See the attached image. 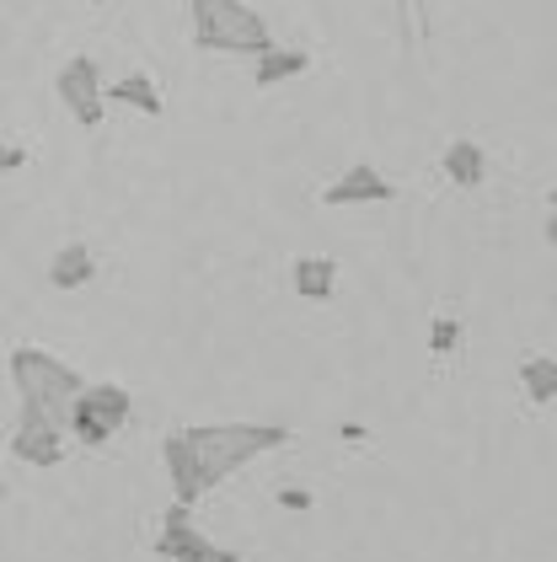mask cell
Here are the masks:
<instances>
[{
  "mask_svg": "<svg viewBox=\"0 0 557 562\" xmlns=\"http://www.w3.org/2000/svg\"><path fill=\"white\" fill-rule=\"evenodd\" d=\"M182 434H188V445H193L204 493L220 487L231 472H242L247 461L290 445V429H285V424H193V429H182Z\"/></svg>",
  "mask_w": 557,
  "mask_h": 562,
  "instance_id": "cell-1",
  "label": "cell"
},
{
  "mask_svg": "<svg viewBox=\"0 0 557 562\" xmlns=\"http://www.w3.org/2000/svg\"><path fill=\"white\" fill-rule=\"evenodd\" d=\"M11 386H16V402L27 413H43V418H54L59 429L70 434V407L86 391V381L65 359H54L43 348H16L11 353Z\"/></svg>",
  "mask_w": 557,
  "mask_h": 562,
  "instance_id": "cell-2",
  "label": "cell"
},
{
  "mask_svg": "<svg viewBox=\"0 0 557 562\" xmlns=\"http://www.w3.org/2000/svg\"><path fill=\"white\" fill-rule=\"evenodd\" d=\"M193 11V44L210 54H268V22L257 16L247 0H188Z\"/></svg>",
  "mask_w": 557,
  "mask_h": 562,
  "instance_id": "cell-3",
  "label": "cell"
},
{
  "mask_svg": "<svg viewBox=\"0 0 557 562\" xmlns=\"http://www.w3.org/2000/svg\"><path fill=\"white\" fill-rule=\"evenodd\" d=\"M129 418H134V396L124 386H113V381H102V386H86L76 396V407H70V434L81 439V445H108L113 434L124 429Z\"/></svg>",
  "mask_w": 557,
  "mask_h": 562,
  "instance_id": "cell-4",
  "label": "cell"
},
{
  "mask_svg": "<svg viewBox=\"0 0 557 562\" xmlns=\"http://www.w3.org/2000/svg\"><path fill=\"white\" fill-rule=\"evenodd\" d=\"M54 91H59L65 113H70L81 130H97V124H102V113H108V81H102V65H97L91 54L65 59L59 76H54Z\"/></svg>",
  "mask_w": 557,
  "mask_h": 562,
  "instance_id": "cell-5",
  "label": "cell"
},
{
  "mask_svg": "<svg viewBox=\"0 0 557 562\" xmlns=\"http://www.w3.org/2000/svg\"><path fill=\"white\" fill-rule=\"evenodd\" d=\"M156 558L161 562H242L236 547H214L210 536L193 525V515L182 504H171L161 519V536H156Z\"/></svg>",
  "mask_w": 557,
  "mask_h": 562,
  "instance_id": "cell-6",
  "label": "cell"
},
{
  "mask_svg": "<svg viewBox=\"0 0 557 562\" xmlns=\"http://www.w3.org/2000/svg\"><path fill=\"white\" fill-rule=\"evenodd\" d=\"M11 456L27 467H59L65 461V429L43 413H16V434H11Z\"/></svg>",
  "mask_w": 557,
  "mask_h": 562,
  "instance_id": "cell-7",
  "label": "cell"
},
{
  "mask_svg": "<svg viewBox=\"0 0 557 562\" xmlns=\"http://www.w3.org/2000/svg\"><path fill=\"white\" fill-rule=\"evenodd\" d=\"M391 199H397V188H391L370 161L348 167L343 177H333V182L322 188V204H333V210H343V204H391Z\"/></svg>",
  "mask_w": 557,
  "mask_h": 562,
  "instance_id": "cell-8",
  "label": "cell"
},
{
  "mask_svg": "<svg viewBox=\"0 0 557 562\" xmlns=\"http://www.w3.org/2000/svg\"><path fill=\"white\" fill-rule=\"evenodd\" d=\"M161 461H167V476H171V504L193 509L204 498V476H199V461H193V445L188 434H167L161 445Z\"/></svg>",
  "mask_w": 557,
  "mask_h": 562,
  "instance_id": "cell-9",
  "label": "cell"
},
{
  "mask_svg": "<svg viewBox=\"0 0 557 562\" xmlns=\"http://www.w3.org/2000/svg\"><path fill=\"white\" fill-rule=\"evenodd\" d=\"M290 284H296L300 301H333V290H338V262L333 258H296L290 262Z\"/></svg>",
  "mask_w": 557,
  "mask_h": 562,
  "instance_id": "cell-10",
  "label": "cell"
},
{
  "mask_svg": "<svg viewBox=\"0 0 557 562\" xmlns=\"http://www.w3.org/2000/svg\"><path fill=\"white\" fill-rule=\"evenodd\" d=\"M91 273H97V258H91V247L86 241H70V247H59L54 252V262H48V284L54 290H86L91 284Z\"/></svg>",
  "mask_w": 557,
  "mask_h": 562,
  "instance_id": "cell-11",
  "label": "cell"
},
{
  "mask_svg": "<svg viewBox=\"0 0 557 562\" xmlns=\"http://www.w3.org/2000/svg\"><path fill=\"white\" fill-rule=\"evenodd\" d=\"M108 102H119V108H134V113H145V119H161V91H156V81L145 76V70H129V76H119L113 87H108Z\"/></svg>",
  "mask_w": 557,
  "mask_h": 562,
  "instance_id": "cell-12",
  "label": "cell"
},
{
  "mask_svg": "<svg viewBox=\"0 0 557 562\" xmlns=\"http://www.w3.org/2000/svg\"><path fill=\"white\" fill-rule=\"evenodd\" d=\"M439 167H445V177H450L456 188H482V177H488V156H482V145H477V139H450Z\"/></svg>",
  "mask_w": 557,
  "mask_h": 562,
  "instance_id": "cell-13",
  "label": "cell"
},
{
  "mask_svg": "<svg viewBox=\"0 0 557 562\" xmlns=\"http://www.w3.org/2000/svg\"><path fill=\"white\" fill-rule=\"evenodd\" d=\"M311 70V54L305 48H268V54H257V70H253V81L263 91L268 87H279V81H296V76H305Z\"/></svg>",
  "mask_w": 557,
  "mask_h": 562,
  "instance_id": "cell-14",
  "label": "cell"
},
{
  "mask_svg": "<svg viewBox=\"0 0 557 562\" xmlns=\"http://www.w3.org/2000/svg\"><path fill=\"white\" fill-rule=\"evenodd\" d=\"M520 391H525L531 402H557V359L553 353H531V359L520 364Z\"/></svg>",
  "mask_w": 557,
  "mask_h": 562,
  "instance_id": "cell-15",
  "label": "cell"
},
{
  "mask_svg": "<svg viewBox=\"0 0 557 562\" xmlns=\"http://www.w3.org/2000/svg\"><path fill=\"white\" fill-rule=\"evenodd\" d=\"M428 348H434V353H456V348H461V316L439 311V316L428 322Z\"/></svg>",
  "mask_w": 557,
  "mask_h": 562,
  "instance_id": "cell-16",
  "label": "cell"
},
{
  "mask_svg": "<svg viewBox=\"0 0 557 562\" xmlns=\"http://www.w3.org/2000/svg\"><path fill=\"white\" fill-rule=\"evenodd\" d=\"M311 504H316V498H311L305 487H279V509H290V515H311Z\"/></svg>",
  "mask_w": 557,
  "mask_h": 562,
  "instance_id": "cell-17",
  "label": "cell"
},
{
  "mask_svg": "<svg viewBox=\"0 0 557 562\" xmlns=\"http://www.w3.org/2000/svg\"><path fill=\"white\" fill-rule=\"evenodd\" d=\"M22 167H27V150H22V145H5V139H0V177H5V172H22Z\"/></svg>",
  "mask_w": 557,
  "mask_h": 562,
  "instance_id": "cell-18",
  "label": "cell"
},
{
  "mask_svg": "<svg viewBox=\"0 0 557 562\" xmlns=\"http://www.w3.org/2000/svg\"><path fill=\"white\" fill-rule=\"evenodd\" d=\"M338 434L348 439V445H365V439H370V429H365V424H338Z\"/></svg>",
  "mask_w": 557,
  "mask_h": 562,
  "instance_id": "cell-19",
  "label": "cell"
},
{
  "mask_svg": "<svg viewBox=\"0 0 557 562\" xmlns=\"http://www.w3.org/2000/svg\"><path fill=\"white\" fill-rule=\"evenodd\" d=\"M547 241L557 247V188H553V199H547Z\"/></svg>",
  "mask_w": 557,
  "mask_h": 562,
  "instance_id": "cell-20",
  "label": "cell"
},
{
  "mask_svg": "<svg viewBox=\"0 0 557 562\" xmlns=\"http://www.w3.org/2000/svg\"><path fill=\"white\" fill-rule=\"evenodd\" d=\"M0 498H5V482H0Z\"/></svg>",
  "mask_w": 557,
  "mask_h": 562,
  "instance_id": "cell-21",
  "label": "cell"
},
{
  "mask_svg": "<svg viewBox=\"0 0 557 562\" xmlns=\"http://www.w3.org/2000/svg\"><path fill=\"white\" fill-rule=\"evenodd\" d=\"M86 5H97V0H86Z\"/></svg>",
  "mask_w": 557,
  "mask_h": 562,
  "instance_id": "cell-22",
  "label": "cell"
}]
</instances>
